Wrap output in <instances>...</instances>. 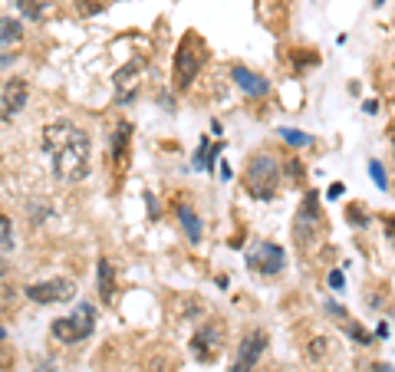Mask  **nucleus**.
<instances>
[{
	"instance_id": "obj_35",
	"label": "nucleus",
	"mask_w": 395,
	"mask_h": 372,
	"mask_svg": "<svg viewBox=\"0 0 395 372\" xmlns=\"http://www.w3.org/2000/svg\"><path fill=\"white\" fill-rule=\"evenodd\" d=\"M221 178H224V181H231V178H234V172H231V165H227V161L221 165Z\"/></svg>"
},
{
	"instance_id": "obj_9",
	"label": "nucleus",
	"mask_w": 395,
	"mask_h": 372,
	"mask_svg": "<svg viewBox=\"0 0 395 372\" xmlns=\"http://www.w3.org/2000/svg\"><path fill=\"white\" fill-rule=\"evenodd\" d=\"M271 346V336L267 330H250V333L241 336V343L234 349V362H231V372H254L257 369L260 356Z\"/></svg>"
},
{
	"instance_id": "obj_23",
	"label": "nucleus",
	"mask_w": 395,
	"mask_h": 372,
	"mask_svg": "<svg viewBox=\"0 0 395 372\" xmlns=\"http://www.w3.org/2000/svg\"><path fill=\"white\" fill-rule=\"evenodd\" d=\"M369 178H372V181H376V188H389V175H385L382 161L369 159Z\"/></svg>"
},
{
	"instance_id": "obj_28",
	"label": "nucleus",
	"mask_w": 395,
	"mask_h": 372,
	"mask_svg": "<svg viewBox=\"0 0 395 372\" xmlns=\"http://www.w3.org/2000/svg\"><path fill=\"white\" fill-rule=\"evenodd\" d=\"M326 313H333L336 320L349 323V313H346V307H339V303H333V300H326Z\"/></svg>"
},
{
	"instance_id": "obj_20",
	"label": "nucleus",
	"mask_w": 395,
	"mask_h": 372,
	"mask_svg": "<svg viewBox=\"0 0 395 372\" xmlns=\"http://www.w3.org/2000/svg\"><path fill=\"white\" fill-rule=\"evenodd\" d=\"M13 244H17V237H13V221L7 218V214H0V248L13 250Z\"/></svg>"
},
{
	"instance_id": "obj_42",
	"label": "nucleus",
	"mask_w": 395,
	"mask_h": 372,
	"mask_svg": "<svg viewBox=\"0 0 395 372\" xmlns=\"http://www.w3.org/2000/svg\"><path fill=\"white\" fill-rule=\"evenodd\" d=\"M273 372H277V369H273Z\"/></svg>"
},
{
	"instance_id": "obj_17",
	"label": "nucleus",
	"mask_w": 395,
	"mask_h": 372,
	"mask_svg": "<svg viewBox=\"0 0 395 372\" xmlns=\"http://www.w3.org/2000/svg\"><path fill=\"white\" fill-rule=\"evenodd\" d=\"M24 40V20L20 17H0V47H13Z\"/></svg>"
},
{
	"instance_id": "obj_10",
	"label": "nucleus",
	"mask_w": 395,
	"mask_h": 372,
	"mask_svg": "<svg viewBox=\"0 0 395 372\" xmlns=\"http://www.w3.org/2000/svg\"><path fill=\"white\" fill-rule=\"evenodd\" d=\"M224 333H227V330H224L218 320H204L195 330V336H191V356H195L198 362H214L224 346Z\"/></svg>"
},
{
	"instance_id": "obj_15",
	"label": "nucleus",
	"mask_w": 395,
	"mask_h": 372,
	"mask_svg": "<svg viewBox=\"0 0 395 372\" xmlns=\"http://www.w3.org/2000/svg\"><path fill=\"white\" fill-rule=\"evenodd\" d=\"M109 142H112V161H115V165H122L125 155H129V142H132V122H129V119H122V122L112 129Z\"/></svg>"
},
{
	"instance_id": "obj_5",
	"label": "nucleus",
	"mask_w": 395,
	"mask_h": 372,
	"mask_svg": "<svg viewBox=\"0 0 395 372\" xmlns=\"http://www.w3.org/2000/svg\"><path fill=\"white\" fill-rule=\"evenodd\" d=\"M323 227H326V218H323V208H320V191L307 188L300 208H296V221H293V237H296V244H300V250L313 248L316 237L323 234Z\"/></svg>"
},
{
	"instance_id": "obj_41",
	"label": "nucleus",
	"mask_w": 395,
	"mask_h": 372,
	"mask_svg": "<svg viewBox=\"0 0 395 372\" xmlns=\"http://www.w3.org/2000/svg\"><path fill=\"white\" fill-rule=\"evenodd\" d=\"M372 3H376V7H382V3H385V0H372Z\"/></svg>"
},
{
	"instance_id": "obj_6",
	"label": "nucleus",
	"mask_w": 395,
	"mask_h": 372,
	"mask_svg": "<svg viewBox=\"0 0 395 372\" xmlns=\"http://www.w3.org/2000/svg\"><path fill=\"white\" fill-rule=\"evenodd\" d=\"M247 267L260 277H280L287 270V250L280 244H273V241H257V244H250L247 248Z\"/></svg>"
},
{
	"instance_id": "obj_39",
	"label": "nucleus",
	"mask_w": 395,
	"mask_h": 372,
	"mask_svg": "<svg viewBox=\"0 0 395 372\" xmlns=\"http://www.w3.org/2000/svg\"><path fill=\"white\" fill-rule=\"evenodd\" d=\"M7 277V261H0V280Z\"/></svg>"
},
{
	"instance_id": "obj_32",
	"label": "nucleus",
	"mask_w": 395,
	"mask_h": 372,
	"mask_svg": "<svg viewBox=\"0 0 395 372\" xmlns=\"http://www.w3.org/2000/svg\"><path fill=\"white\" fill-rule=\"evenodd\" d=\"M99 10H106L102 0H83V13H99Z\"/></svg>"
},
{
	"instance_id": "obj_18",
	"label": "nucleus",
	"mask_w": 395,
	"mask_h": 372,
	"mask_svg": "<svg viewBox=\"0 0 395 372\" xmlns=\"http://www.w3.org/2000/svg\"><path fill=\"white\" fill-rule=\"evenodd\" d=\"M277 136L284 138L290 149H309L313 145V136H307L303 129H277Z\"/></svg>"
},
{
	"instance_id": "obj_19",
	"label": "nucleus",
	"mask_w": 395,
	"mask_h": 372,
	"mask_svg": "<svg viewBox=\"0 0 395 372\" xmlns=\"http://www.w3.org/2000/svg\"><path fill=\"white\" fill-rule=\"evenodd\" d=\"M13 3H17V10L24 13L26 20H33V24L43 20V13H47V7H43L40 0H13Z\"/></svg>"
},
{
	"instance_id": "obj_22",
	"label": "nucleus",
	"mask_w": 395,
	"mask_h": 372,
	"mask_svg": "<svg viewBox=\"0 0 395 372\" xmlns=\"http://www.w3.org/2000/svg\"><path fill=\"white\" fill-rule=\"evenodd\" d=\"M346 336H349V339H356L359 346H372V333H366L359 323H346Z\"/></svg>"
},
{
	"instance_id": "obj_24",
	"label": "nucleus",
	"mask_w": 395,
	"mask_h": 372,
	"mask_svg": "<svg viewBox=\"0 0 395 372\" xmlns=\"http://www.w3.org/2000/svg\"><path fill=\"white\" fill-rule=\"evenodd\" d=\"M287 175H290V181L293 185H303V178H307V172H303V161H296V159H287Z\"/></svg>"
},
{
	"instance_id": "obj_16",
	"label": "nucleus",
	"mask_w": 395,
	"mask_h": 372,
	"mask_svg": "<svg viewBox=\"0 0 395 372\" xmlns=\"http://www.w3.org/2000/svg\"><path fill=\"white\" fill-rule=\"evenodd\" d=\"M221 159V145H214L211 138H201L198 142V152L195 159H191V165H195L198 172H214V161Z\"/></svg>"
},
{
	"instance_id": "obj_2",
	"label": "nucleus",
	"mask_w": 395,
	"mask_h": 372,
	"mask_svg": "<svg viewBox=\"0 0 395 372\" xmlns=\"http://www.w3.org/2000/svg\"><path fill=\"white\" fill-rule=\"evenodd\" d=\"M280 172H284V161L273 152H254L244 168V191L254 201H273L277 191H280Z\"/></svg>"
},
{
	"instance_id": "obj_36",
	"label": "nucleus",
	"mask_w": 395,
	"mask_h": 372,
	"mask_svg": "<svg viewBox=\"0 0 395 372\" xmlns=\"http://www.w3.org/2000/svg\"><path fill=\"white\" fill-rule=\"evenodd\" d=\"M13 60H17V56H10V53H0V70H3V66H10Z\"/></svg>"
},
{
	"instance_id": "obj_12",
	"label": "nucleus",
	"mask_w": 395,
	"mask_h": 372,
	"mask_svg": "<svg viewBox=\"0 0 395 372\" xmlns=\"http://www.w3.org/2000/svg\"><path fill=\"white\" fill-rule=\"evenodd\" d=\"M231 79H234L237 89H241L244 96H250V99H264V96L271 92L267 76L254 73V70H250V66H244V63H234V66H231Z\"/></svg>"
},
{
	"instance_id": "obj_13",
	"label": "nucleus",
	"mask_w": 395,
	"mask_h": 372,
	"mask_svg": "<svg viewBox=\"0 0 395 372\" xmlns=\"http://www.w3.org/2000/svg\"><path fill=\"white\" fill-rule=\"evenodd\" d=\"M175 218H178V224H182V231H185L188 244H201V237H204V224H201V218H198V211L188 204V201H175Z\"/></svg>"
},
{
	"instance_id": "obj_14",
	"label": "nucleus",
	"mask_w": 395,
	"mask_h": 372,
	"mask_svg": "<svg viewBox=\"0 0 395 372\" xmlns=\"http://www.w3.org/2000/svg\"><path fill=\"white\" fill-rule=\"evenodd\" d=\"M115 286H119V277H115V267H112L109 257H99L96 261V293L99 300L109 307L115 300Z\"/></svg>"
},
{
	"instance_id": "obj_27",
	"label": "nucleus",
	"mask_w": 395,
	"mask_h": 372,
	"mask_svg": "<svg viewBox=\"0 0 395 372\" xmlns=\"http://www.w3.org/2000/svg\"><path fill=\"white\" fill-rule=\"evenodd\" d=\"M382 234H385V241L395 248V214L392 211H385L382 214Z\"/></svg>"
},
{
	"instance_id": "obj_7",
	"label": "nucleus",
	"mask_w": 395,
	"mask_h": 372,
	"mask_svg": "<svg viewBox=\"0 0 395 372\" xmlns=\"http://www.w3.org/2000/svg\"><path fill=\"white\" fill-rule=\"evenodd\" d=\"M24 297L40 307H53V303H66L76 297V280L73 277H49V280H37V284L24 286Z\"/></svg>"
},
{
	"instance_id": "obj_3",
	"label": "nucleus",
	"mask_w": 395,
	"mask_h": 372,
	"mask_svg": "<svg viewBox=\"0 0 395 372\" xmlns=\"http://www.w3.org/2000/svg\"><path fill=\"white\" fill-rule=\"evenodd\" d=\"M204 60H208V47H204V40L188 30L185 37L178 40V47H175V56H172L175 86H178V89H188V86H191V83H195V76L201 73Z\"/></svg>"
},
{
	"instance_id": "obj_1",
	"label": "nucleus",
	"mask_w": 395,
	"mask_h": 372,
	"mask_svg": "<svg viewBox=\"0 0 395 372\" xmlns=\"http://www.w3.org/2000/svg\"><path fill=\"white\" fill-rule=\"evenodd\" d=\"M40 136H43L40 145H43L49 165H53V175L60 181H66V185L86 181L92 172V138L86 129H79L70 119H53L43 125Z\"/></svg>"
},
{
	"instance_id": "obj_33",
	"label": "nucleus",
	"mask_w": 395,
	"mask_h": 372,
	"mask_svg": "<svg viewBox=\"0 0 395 372\" xmlns=\"http://www.w3.org/2000/svg\"><path fill=\"white\" fill-rule=\"evenodd\" d=\"M53 369H56V359H49V356L43 362H37V366H33V372H53Z\"/></svg>"
},
{
	"instance_id": "obj_25",
	"label": "nucleus",
	"mask_w": 395,
	"mask_h": 372,
	"mask_svg": "<svg viewBox=\"0 0 395 372\" xmlns=\"http://www.w3.org/2000/svg\"><path fill=\"white\" fill-rule=\"evenodd\" d=\"M326 346H330V343H326V339H323V336H316V339H309V349H307V356L313 362H320L323 356H326Z\"/></svg>"
},
{
	"instance_id": "obj_34",
	"label": "nucleus",
	"mask_w": 395,
	"mask_h": 372,
	"mask_svg": "<svg viewBox=\"0 0 395 372\" xmlns=\"http://www.w3.org/2000/svg\"><path fill=\"white\" fill-rule=\"evenodd\" d=\"M372 372H395L389 362H372Z\"/></svg>"
},
{
	"instance_id": "obj_21",
	"label": "nucleus",
	"mask_w": 395,
	"mask_h": 372,
	"mask_svg": "<svg viewBox=\"0 0 395 372\" xmlns=\"http://www.w3.org/2000/svg\"><path fill=\"white\" fill-rule=\"evenodd\" d=\"M346 221L353 224V227H366L372 218L366 214V208H362V204H349V208H346Z\"/></svg>"
},
{
	"instance_id": "obj_4",
	"label": "nucleus",
	"mask_w": 395,
	"mask_h": 372,
	"mask_svg": "<svg viewBox=\"0 0 395 372\" xmlns=\"http://www.w3.org/2000/svg\"><path fill=\"white\" fill-rule=\"evenodd\" d=\"M96 330V307L92 303H76L73 313H66V316H56V320L49 323V336L63 343V346H76V343H83L89 339Z\"/></svg>"
},
{
	"instance_id": "obj_31",
	"label": "nucleus",
	"mask_w": 395,
	"mask_h": 372,
	"mask_svg": "<svg viewBox=\"0 0 395 372\" xmlns=\"http://www.w3.org/2000/svg\"><path fill=\"white\" fill-rule=\"evenodd\" d=\"M343 191H346V185H343V181H333V185L326 188V198H330V201H336V198H343Z\"/></svg>"
},
{
	"instance_id": "obj_38",
	"label": "nucleus",
	"mask_w": 395,
	"mask_h": 372,
	"mask_svg": "<svg viewBox=\"0 0 395 372\" xmlns=\"http://www.w3.org/2000/svg\"><path fill=\"white\" fill-rule=\"evenodd\" d=\"M389 142H392V152H395V122L389 125Z\"/></svg>"
},
{
	"instance_id": "obj_37",
	"label": "nucleus",
	"mask_w": 395,
	"mask_h": 372,
	"mask_svg": "<svg viewBox=\"0 0 395 372\" xmlns=\"http://www.w3.org/2000/svg\"><path fill=\"white\" fill-rule=\"evenodd\" d=\"M376 336H382L385 339V336H389V323H379V326H376Z\"/></svg>"
},
{
	"instance_id": "obj_40",
	"label": "nucleus",
	"mask_w": 395,
	"mask_h": 372,
	"mask_svg": "<svg viewBox=\"0 0 395 372\" xmlns=\"http://www.w3.org/2000/svg\"><path fill=\"white\" fill-rule=\"evenodd\" d=\"M3 339H7V330H3V326H0V343H3Z\"/></svg>"
},
{
	"instance_id": "obj_11",
	"label": "nucleus",
	"mask_w": 395,
	"mask_h": 372,
	"mask_svg": "<svg viewBox=\"0 0 395 372\" xmlns=\"http://www.w3.org/2000/svg\"><path fill=\"white\" fill-rule=\"evenodd\" d=\"M26 102H30V83H26L24 76L3 79V86H0V119L13 122L26 109Z\"/></svg>"
},
{
	"instance_id": "obj_30",
	"label": "nucleus",
	"mask_w": 395,
	"mask_h": 372,
	"mask_svg": "<svg viewBox=\"0 0 395 372\" xmlns=\"http://www.w3.org/2000/svg\"><path fill=\"white\" fill-rule=\"evenodd\" d=\"M145 204H148V211H152V221H159L161 211H159V201H155V195H152V191H145Z\"/></svg>"
},
{
	"instance_id": "obj_8",
	"label": "nucleus",
	"mask_w": 395,
	"mask_h": 372,
	"mask_svg": "<svg viewBox=\"0 0 395 372\" xmlns=\"http://www.w3.org/2000/svg\"><path fill=\"white\" fill-rule=\"evenodd\" d=\"M145 73H148V56H132L125 66L115 70V76H112V86H115V99H119V106L136 102L138 86H142Z\"/></svg>"
},
{
	"instance_id": "obj_29",
	"label": "nucleus",
	"mask_w": 395,
	"mask_h": 372,
	"mask_svg": "<svg viewBox=\"0 0 395 372\" xmlns=\"http://www.w3.org/2000/svg\"><path fill=\"white\" fill-rule=\"evenodd\" d=\"M326 284L333 286V290H343V286H346V277H343V270H330V277H326Z\"/></svg>"
},
{
	"instance_id": "obj_26",
	"label": "nucleus",
	"mask_w": 395,
	"mask_h": 372,
	"mask_svg": "<svg viewBox=\"0 0 395 372\" xmlns=\"http://www.w3.org/2000/svg\"><path fill=\"white\" fill-rule=\"evenodd\" d=\"M47 218H49V204H47V201H40V204H37V201H30V221L40 224V221H47Z\"/></svg>"
}]
</instances>
